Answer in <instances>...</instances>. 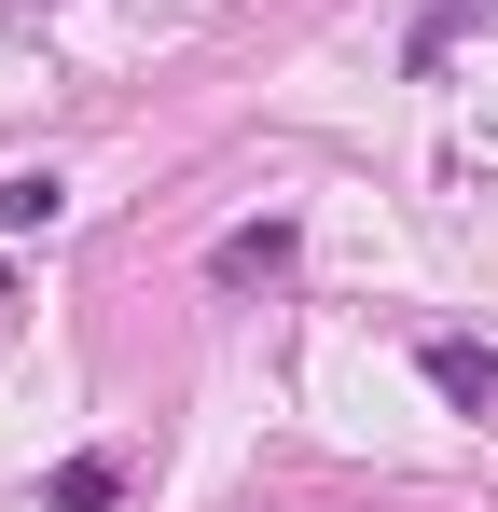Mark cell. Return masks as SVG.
I'll return each instance as SVG.
<instances>
[{"label": "cell", "instance_id": "obj_5", "mask_svg": "<svg viewBox=\"0 0 498 512\" xmlns=\"http://www.w3.org/2000/svg\"><path fill=\"white\" fill-rule=\"evenodd\" d=\"M42 499H56V512H111V499H125V457H70Z\"/></svg>", "mask_w": 498, "mask_h": 512}, {"label": "cell", "instance_id": "obj_1", "mask_svg": "<svg viewBox=\"0 0 498 512\" xmlns=\"http://www.w3.org/2000/svg\"><path fill=\"white\" fill-rule=\"evenodd\" d=\"M291 263H305V222L263 208V222H236V236L208 250V277H222V291H263V277H291Z\"/></svg>", "mask_w": 498, "mask_h": 512}, {"label": "cell", "instance_id": "obj_2", "mask_svg": "<svg viewBox=\"0 0 498 512\" xmlns=\"http://www.w3.org/2000/svg\"><path fill=\"white\" fill-rule=\"evenodd\" d=\"M415 374L457 402V416H498V346H471V333H429L415 346Z\"/></svg>", "mask_w": 498, "mask_h": 512}, {"label": "cell", "instance_id": "obj_4", "mask_svg": "<svg viewBox=\"0 0 498 512\" xmlns=\"http://www.w3.org/2000/svg\"><path fill=\"white\" fill-rule=\"evenodd\" d=\"M485 14H498V0H429V14H415V42H402V56H415V70H443V56H457V42H471Z\"/></svg>", "mask_w": 498, "mask_h": 512}, {"label": "cell", "instance_id": "obj_6", "mask_svg": "<svg viewBox=\"0 0 498 512\" xmlns=\"http://www.w3.org/2000/svg\"><path fill=\"white\" fill-rule=\"evenodd\" d=\"M0 305H14V277H0Z\"/></svg>", "mask_w": 498, "mask_h": 512}, {"label": "cell", "instance_id": "obj_3", "mask_svg": "<svg viewBox=\"0 0 498 512\" xmlns=\"http://www.w3.org/2000/svg\"><path fill=\"white\" fill-rule=\"evenodd\" d=\"M56 208H70V180H56V167H0V236H42Z\"/></svg>", "mask_w": 498, "mask_h": 512}]
</instances>
